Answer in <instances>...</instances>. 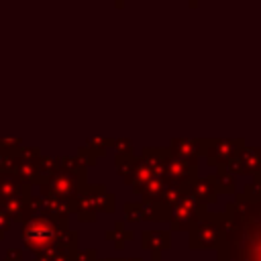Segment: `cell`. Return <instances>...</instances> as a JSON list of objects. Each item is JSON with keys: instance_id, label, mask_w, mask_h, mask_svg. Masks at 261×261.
<instances>
[{"instance_id": "1", "label": "cell", "mask_w": 261, "mask_h": 261, "mask_svg": "<svg viewBox=\"0 0 261 261\" xmlns=\"http://www.w3.org/2000/svg\"><path fill=\"white\" fill-rule=\"evenodd\" d=\"M245 149L243 139H204V155L210 165L230 161Z\"/></svg>"}, {"instance_id": "2", "label": "cell", "mask_w": 261, "mask_h": 261, "mask_svg": "<svg viewBox=\"0 0 261 261\" xmlns=\"http://www.w3.org/2000/svg\"><path fill=\"white\" fill-rule=\"evenodd\" d=\"M167 151L175 159L194 163L200 155H204V139H173Z\"/></svg>"}, {"instance_id": "3", "label": "cell", "mask_w": 261, "mask_h": 261, "mask_svg": "<svg viewBox=\"0 0 261 261\" xmlns=\"http://www.w3.org/2000/svg\"><path fill=\"white\" fill-rule=\"evenodd\" d=\"M108 147H112V139H90L86 149L94 155H102V153H106Z\"/></svg>"}, {"instance_id": "4", "label": "cell", "mask_w": 261, "mask_h": 261, "mask_svg": "<svg viewBox=\"0 0 261 261\" xmlns=\"http://www.w3.org/2000/svg\"><path fill=\"white\" fill-rule=\"evenodd\" d=\"M198 4H200V0H190V6L192 8H198Z\"/></svg>"}, {"instance_id": "5", "label": "cell", "mask_w": 261, "mask_h": 261, "mask_svg": "<svg viewBox=\"0 0 261 261\" xmlns=\"http://www.w3.org/2000/svg\"><path fill=\"white\" fill-rule=\"evenodd\" d=\"M114 4L120 8V6H124V0H114Z\"/></svg>"}]
</instances>
